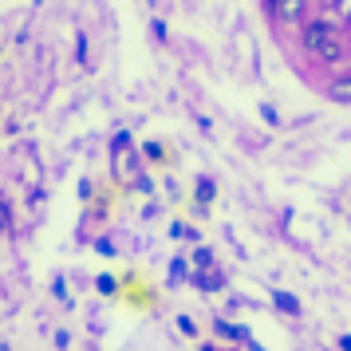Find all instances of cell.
Segmentation results:
<instances>
[{
    "label": "cell",
    "mask_w": 351,
    "mask_h": 351,
    "mask_svg": "<svg viewBox=\"0 0 351 351\" xmlns=\"http://www.w3.org/2000/svg\"><path fill=\"white\" fill-rule=\"evenodd\" d=\"M339 348H343V351H351V335H343V339H339Z\"/></svg>",
    "instance_id": "ba28073f"
},
{
    "label": "cell",
    "mask_w": 351,
    "mask_h": 351,
    "mask_svg": "<svg viewBox=\"0 0 351 351\" xmlns=\"http://www.w3.org/2000/svg\"><path fill=\"white\" fill-rule=\"evenodd\" d=\"M272 12H276L280 20H288V24H296V20L304 16V0H280Z\"/></svg>",
    "instance_id": "7a4b0ae2"
},
{
    "label": "cell",
    "mask_w": 351,
    "mask_h": 351,
    "mask_svg": "<svg viewBox=\"0 0 351 351\" xmlns=\"http://www.w3.org/2000/svg\"><path fill=\"white\" fill-rule=\"evenodd\" d=\"M272 300H276V308H280V312H288V316H296V312H300V304H296V296H288V292H276Z\"/></svg>",
    "instance_id": "3957f363"
},
{
    "label": "cell",
    "mask_w": 351,
    "mask_h": 351,
    "mask_svg": "<svg viewBox=\"0 0 351 351\" xmlns=\"http://www.w3.org/2000/svg\"><path fill=\"white\" fill-rule=\"evenodd\" d=\"M193 261H197V265H202V269H209V265H213V256H209L206 249H197V253H193Z\"/></svg>",
    "instance_id": "52a82bcc"
},
{
    "label": "cell",
    "mask_w": 351,
    "mask_h": 351,
    "mask_svg": "<svg viewBox=\"0 0 351 351\" xmlns=\"http://www.w3.org/2000/svg\"><path fill=\"white\" fill-rule=\"evenodd\" d=\"M182 276H186V265L174 261V265H170V285H182Z\"/></svg>",
    "instance_id": "8992f818"
},
{
    "label": "cell",
    "mask_w": 351,
    "mask_h": 351,
    "mask_svg": "<svg viewBox=\"0 0 351 351\" xmlns=\"http://www.w3.org/2000/svg\"><path fill=\"white\" fill-rule=\"evenodd\" d=\"M193 280H197V288H206V292H213V288H221V285H225L217 272H202V276H193Z\"/></svg>",
    "instance_id": "277c9868"
},
{
    "label": "cell",
    "mask_w": 351,
    "mask_h": 351,
    "mask_svg": "<svg viewBox=\"0 0 351 351\" xmlns=\"http://www.w3.org/2000/svg\"><path fill=\"white\" fill-rule=\"evenodd\" d=\"M332 99H339V103H351V80H339L332 87Z\"/></svg>",
    "instance_id": "5b68a950"
},
{
    "label": "cell",
    "mask_w": 351,
    "mask_h": 351,
    "mask_svg": "<svg viewBox=\"0 0 351 351\" xmlns=\"http://www.w3.org/2000/svg\"><path fill=\"white\" fill-rule=\"evenodd\" d=\"M265 4H269V8H276V4H280V0H265Z\"/></svg>",
    "instance_id": "9c48e42d"
},
{
    "label": "cell",
    "mask_w": 351,
    "mask_h": 351,
    "mask_svg": "<svg viewBox=\"0 0 351 351\" xmlns=\"http://www.w3.org/2000/svg\"><path fill=\"white\" fill-rule=\"evenodd\" d=\"M304 48L316 56L319 64H339L343 60V40L335 32L332 24H324V20H312V24H304Z\"/></svg>",
    "instance_id": "6da1fadb"
}]
</instances>
